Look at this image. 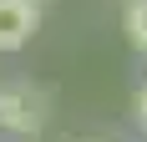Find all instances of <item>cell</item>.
Listing matches in <instances>:
<instances>
[{"mask_svg": "<svg viewBox=\"0 0 147 142\" xmlns=\"http://www.w3.org/2000/svg\"><path fill=\"white\" fill-rule=\"evenodd\" d=\"M36 26H41L36 0H0V51H20L36 36Z\"/></svg>", "mask_w": 147, "mask_h": 142, "instance_id": "cell-2", "label": "cell"}, {"mask_svg": "<svg viewBox=\"0 0 147 142\" xmlns=\"http://www.w3.org/2000/svg\"><path fill=\"white\" fill-rule=\"evenodd\" d=\"M127 41L137 51H147V0H132L127 5Z\"/></svg>", "mask_w": 147, "mask_h": 142, "instance_id": "cell-3", "label": "cell"}, {"mask_svg": "<svg viewBox=\"0 0 147 142\" xmlns=\"http://www.w3.org/2000/svg\"><path fill=\"white\" fill-rule=\"evenodd\" d=\"M137 117H142V127H147V86H142V97H137Z\"/></svg>", "mask_w": 147, "mask_h": 142, "instance_id": "cell-4", "label": "cell"}, {"mask_svg": "<svg viewBox=\"0 0 147 142\" xmlns=\"http://www.w3.org/2000/svg\"><path fill=\"white\" fill-rule=\"evenodd\" d=\"M36 5H41V0H36Z\"/></svg>", "mask_w": 147, "mask_h": 142, "instance_id": "cell-5", "label": "cell"}, {"mask_svg": "<svg viewBox=\"0 0 147 142\" xmlns=\"http://www.w3.org/2000/svg\"><path fill=\"white\" fill-rule=\"evenodd\" d=\"M46 122V97L30 91V86H0V127L15 132V137H30L41 132Z\"/></svg>", "mask_w": 147, "mask_h": 142, "instance_id": "cell-1", "label": "cell"}]
</instances>
